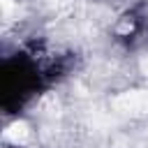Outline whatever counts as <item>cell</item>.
Wrapping results in <instances>:
<instances>
[{"label": "cell", "instance_id": "4", "mask_svg": "<svg viewBox=\"0 0 148 148\" xmlns=\"http://www.w3.org/2000/svg\"><path fill=\"white\" fill-rule=\"evenodd\" d=\"M139 69H141V74H146V76H148V53H146V56H141V60H139Z\"/></svg>", "mask_w": 148, "mask_h": 148}, {"label": "cell", "instance_id": "2", "mask_svg": "<svg viewBox=\"0 0 148 148\" xmlns=\"http://www.w3.org/2000/svg\"><path fill=\"white\" fill-rule=\"evenodd\" d=\"M5 139L12 141V143H28V139H30V127H28V123H23V120L12 123V125L5 130Z\"/></svg>", "mask_w": 148, "mask_h": 148}, {"label": "cell", "instance_id": "3", "mask_svg": "<svg viewBox=\"0 0 148 148\" xmlns=\"http://www.w3.org/2000/svg\"><path fill=\"white\" fill-rule=\"evenodd\" d=\"M0 5H2V14H5V18H9L12 12H14V0H0Z\"/></svg>", "mask_w": 148, "mask_h": 148}, {"label": "cell", "instance_id": "1", "mask_svg": "<svg viewBox=\"0 0 148 148\" xmlns=\"http://www.w3.org/2000/svg\"><path fill=\"white\" fill-rule=\"evenodd\" d=\"M113 106H116L120 113L143 116V113H148V90H132V92H123L120 97H116Z\"/></svg>", "mask_w": 148, "mask_h": 148}]
</instances>
